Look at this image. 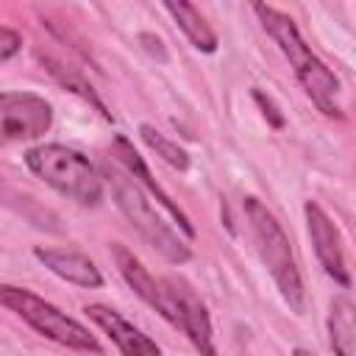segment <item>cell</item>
<instances>
[{"instance_id":"18","label":"cell","mask_w":356,"mask_h":356,"mask_svg":"<svg viewBox=\"0 0 356 356\" xmlns=\"http://www.w3.org/2000/svg\"><path fill=\"white\" fill-rule=\"evenodd\" d=\"M19 47H22L19 33H17V31H11V28H6V25H0V64H3V61H8L11 56H17V53H19Z\"/></svg>"},{"instance_id":"19","label":"cell","mask_w":356,"mask_h":356,"mask_svg":"<svg viewBox=\"0 0 356 356\" xmlns=\"http://www.w3.org/2000/svg\"><path fill=\"white\" fill-rule=\"evenodd\" d=\"M295 356H314V353H309V350H303V348H298V350H295Z\"/></svg>"},{"instance_id":"17","label":"cell","mask_w":356,"mask_h":356,"mask_svg":"<svg viewBox=\"0 0 356 356\" xmlns=\"http://www.w3.org/2000/svg\"><path fill=\"white\" fill-rule=\"evenodd\" d=\"M253 100L259 103L261 114L270 120V125H273V128H284V114L278 111V106L273 103V97H270V95H264L261 89H253Z\"/></svg>"},{"instance_id":"12","label":"cell","mask_w":356,"mask_h":356,"mask_svg":"<svg viewBox=\"0 0 356 356\" xmlns=\"http://www.w3.org/2000/svg\"><path fill=\"white\" fill-rule=\"evenodd\" d=\"M33 256L58 278L83 286V289H97L103 286V275L97 270V264L78 253V250H61V248H33Z\"/></svg>"},{"instance_id":"8","label":"cell","mask_w":356,"mask_h":356,"mask_svg":"<svg viewBox=\"0 0 356 356\" xmlns=\"http://www.w3.org/2000/svg\"><path fill=\"white\" fill-rule=\"evenodd\" d=\"M306 222H309V236L314 245V253L323 264V270L342 286H350V273L345 267V256H342V242H339V231L331 222V217L317 206V203H306L303 206Z\"/></svg>"},{"instance_id":"7","label":"cell","mask_w":356,"mask_h":356,"mask_svg":"<svg viewBox=\"0 0 356 356\" xmlns=\"http://www.w3.org/2000/svg\"><path fill=\"white\" fill-rule=\"evenodd\" d=\"M167 286H170V300H172V328L184 331L189 342L200 350V356H217L214 331H211V320H209L203 300L181 278H167Z\"/></svg>"},{"instance_id":"5","label":"cell","mask_w":356,"mask_h":356,"mask_svg":"<svg viewBox=\"0 0 356 356\" xmlns=\"http://www.w3.org/2000/svg\"><path fill=\"white\" fill-rule=\"evenodd\" d=\"M0 306L14 312L17 317H22L36 334H42L64 348L83 350V353H100V342L89 334L86 325H81L78 320H72L70 314H64L61 309L47 303L44 298L33 295L31 289H22L14 284H0Z\"/></svg>"},{"instance_id":"2","label":"cell","mask_w":356,"mask_h":356,"mask_svg":"<svg viewBox=\"0 0 356 356\" xmlns=\"http://www.w3.org/2000/svg\"><path fill=\"white\" fill-rule=\"evenodd\" d=\"M100 178L108 184L117 209L125 214V220L136 228V234H139L147 245H153V248H156L167 261H172V264H184V261L192 259L189 245L178 236V231H172V228L156 214V209H153L150 200L145 197L142 186H139L122 167L106 161Z\"/></svg>"},{"instance_id":"14","label":"cell","mask_w":356,"mask_h":356,"mask_svg":"<svg viewBox=\"0 0 356 356\" xmlns=\"http://www.w3.org/2000/svg\"><path fill=\"white\" fill-rule=\"evenodd\" d=\"M328 334L334 356H356V323L353 303L348 298H337L328 312Z\"/></svg>"},{"instance_id":"10","label":"cell","mask_w":356,"mask_h":356,"mask_svg":"<svg viewBox=\"0 0 356 356\" xmlns=\"http://www.w3.org/2000/svg\"><path fill=\"white\" fill-rule=\"evenodd\" d=\"M83 312L106 331V337L120 348L122 356H161V348H159L147 334H142L136 325H131V323H128L120 312H114L111 306L89 303Z\"/></svg>"},{"instance_id":"1","label":"cell","mask_w":356,"mask_h":356,"mask_svg":"<svg viewBox=\"0 0 356 356\" xmlns=\"http://www.w3.org/2000/svg\"><path fill=\"white\" fill-rule=\"evenodd\" d=\"M256 17L261 19L264 31L273 36V42L281 47V53L286 56V61L292 64L300 86L306 89V95L314 100V106L325 114V117H337L342 120V106H339V78L312 53V47L303 42L298 25L292 17H286L284 11L256 3L253 6Z\"/></svg>"},{"instance_id":"6","label":"cell","mask_w":356,"mask_h":356,"mask_svg":"<svg viewBox=\"0 0 356 356\" xmlns=\"http://www.w3.org/2000/svg\"><path fill=\"white\" fill-rule=\"evenodd\" d=\"M53 122V108L33 92H0V147L39 139Z\"/></svg>"},{"instance_id":"13","label":"cell","mask_w":356,"mask_h":356,"mask_svg":"<svg viewBox=\"0 0 356 356\" xmlns=\"http://www.w3.org/2000/svg\"><path fill=\"white\" fill-rule=\"evenodd\" d=\"M164 8L178 22V28L186 33V39L192 42L195 50H200V53L217 50V33L211 31V25L203 19V14L192 3H164Z\"/></svg>"},{"instance_id":"4","label":"cell","mask_w":356,"mask_h":356,"mask_svg":"<svg viewBox=\"0 0 356 356\" xmlns=\"http://www.w3.org/2000/svg\"><path fill=\"white\" fill-rule=\"evenodd\" d=\"M245 214H248V222H250L259 256H261L264 267L270 270L275 286L281 289V298L289 303L292 312H303L306 289H303V278H300V270H298L289 236L284 234L281 222L275 220V214L261 200L245 197Z\"/></svg>"},{"instance_id":"15","label":"cell","mask_w":356,"mask_h":356,"mask_svg":"<svg viewBox=\"0 0 356 356\" xmlns=\"http://www.w3.org/2000/svg\"><path fill=\"white\" fill-rule=\"evenodd\" d=\"M39 58H42V64L47 67V72H50L61 86H67V89H72L75 95H81L83 100H89V103H92L103 117H111V114L106 111V106L100 103V97L95 95V89H92V86H89V83H86V81H83L72 67H64L61 61H56V58H50V56H39Z\"/></svg>"},{"instance_id":"3","label":"cell","mask_w":356,"mask_h":356,"mask_svg":"<svg viewBox=\"0 0 356 356\" xmlns=\"http://www.w3.org/2000/svg\"><path fill=\"white\" fill-rule=\"evenodd\" d=\"M25 164L36 178L81 206H97L103 197V178L97 167L67 145H36L25 153Z\"/></svg>"},{"instance_id":"9","label":"cell","mask_w":356,"mask_h":356,"mask_svg":"<svg viewBox=\"0 0 356 356\" xmlns=\"http://www.w3.org/2000/svg\"><path fill=\"white\" fill-rule=\"evenodd\" d=\"M111 256L117 261L120 275L128 281V286L150 306L156 309L167 323H172V303H170V289H167V278H156L145 270V264L120 242L111 245Z\"/></svg>"},{"instance_id":"11","label":"cell","mask_w":356,"mask_h":356,"mask_svg":"<svg viewBox=\"0 0 356 356\" xmlns=\"http://www.w3.org/2000/svg\"><path fill=\"white\" fill-rule=\"evenodd\" d=\"M111 153H114V156H117V161L125 167V172H128L139 186H145V189H147V192H150V195H153V197H156V200L170 211V217L178 222V228L192 239V236H195V228H192L189 217H186V214H184V209H181V206H178V203H175V200H172V197H170V195L156 184V178L150 175L147 164H145V161H142V156L134 150V145H131L125 136H117V139H114V145H111Z\"/></svg>"},{"instance_id":"16","label":"cell","mask_w":356,"mask_h":356,"mask_svg":"<svg viewBox=\"0 0 356 356\" xmlns=\"http://www.w3.org/2000/svg\"><path fill=\"white\" fill-rule=\"evenodd\" d=\"M139 136H142V142H145V145H147V147H150L161 161H167L170 167L181 170V172L189 167V153H186L178 142H170L164 134H159L153 125H147V122H145V125H139Z\"/></svg>"}]
</instances>
